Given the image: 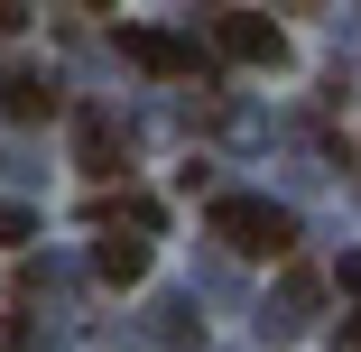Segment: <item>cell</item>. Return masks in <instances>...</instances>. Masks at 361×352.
Wrapping results in <instances>:
<instances>
[{"mask_svg": "<svg viewBox=\"0 0 361 352\" xmlns=\"http://www.w3.org/2000/svg\"><path fill=\"white\" fill-rule=\"evenodd\" d=\"M213 232H223L241 260H287V241H297V214L269 195H223L213 204Z\"/></svg>", "mask_w": 361, "mask_h": 352, "instance_id": "obj_1", "label": "cell"}, {"mask_svg": "<svg viewBox=\"0 0 361 352\" xmlns=\"http://www.w3.org/2000/svg\"><path fill=\"white\" fill-rule=\"evenodd\" d=\"M213 37H223V56H241V65H278V56H287V37H278L259 10H223Z\"/></svg>", "mask_w": 361, "mask_h": 352, "instance_id": "obj_2", "label": "cell"}, {"mask_svg": "<svg viewBox=\"0 0 361 352\" xmlns=\"http://www.w3.org/2000/svg\"><path fill=\"white\" fill-rule=\"evenodd\" d=\"M121 56H130V65H149V75H195V47L167 37V28H121Z\"/></svg>", "mask_w": 361, "mask_h": 352, "instance_id": "obj_3", "label": "cell"}, {"mask_svg": "<svg viewBox=\"0 0 361 352\" xmlns=\"http://www.w3.org/2000/svg\"><path fill=\"white\" fill-rule=\"evenodd\" d=\"M75 158H84V176H121V130H111V111H75Z\"/></svg>", "mask_w": 361, "mask_h": 352, "instance_id": "obj_4", "label": "cell"}, {"mask_svg": "<svg viewBox=\"0 0 361 352\" xmlns=\"http://www.w3.org/2000/svg\"><path fill=\"white\" fill-rule=\"evenodd\" d=\"M0 111H10V121H37V111H56V84L28 75V65H10V75H0Z\"/></svg>", "mask_w": 361, "mask_h": 352, "instance_id": "obj_5", "label": "cell"}, {"mask_svg": "<svg viewBox=\"0 0 361 352\" xmlns=\"http://www.w3.org/2000/svg\"><path fill=\"white\" fill-rule=\"evenodd\" d=\"M93 269L111 278V288H130V278H149V241H121V232H102V241H93Z\"/></svg>", "mask_w": 361, "mask_h": 352, "instance_id": "obj_6", "label": "cell"}, {"mask_svg": "<svg viewBox=\"0 0 361 352\" xmlns=\"http://www.w3.org/2000/svg\"><path fill=\"white\" fill-rule=\"evenodd\" d=\"M37 232V214H28V204H0V241H28Z\"/></svg>", "mask_w": 361, "mask_h": 352, "instance_id": "obj_7", "label": "cell"}, {"mask_svg": "<svg viewBox=\"0 0 361 352\" xmlns=\"http://www.w3.org/2000/svg\"><path fill=\"white\" fill-rule=\"evenodd\" d=\"M334 288H343V297H361V250H343V260H334Z\"/></svg>", "mask_w": 361, "mask_h": 352, "instance_id": "obj_8", "label": "cell"}, {"mask_svg": "<svg viewBox=\"0 0 361 352\" xmlns=\"http://www.w3.org/2000/svg\"><path fill=\"white\" fill-rule=\"evenodd\" d=\"M28 28V10H19V0H0V37H19Z\"/></svg>", "mask_w": 361, "mask_h": 352, "instance_id": "obj_9", "label": "cell"}, {"mask_svg": "<svg viewBox=\"0 0 361 352\" xmlns=\"http://www.w3.org/2000/svg\"><path fill=\"white\" fill-rule=\"evenodd\" d=\"M343 352H361V324H352V334H343Z\"/></svg>", "mask_w": 361, "mask_h": 352, "instance_id": "obj_10", "label": "cell"}]
</instances>
